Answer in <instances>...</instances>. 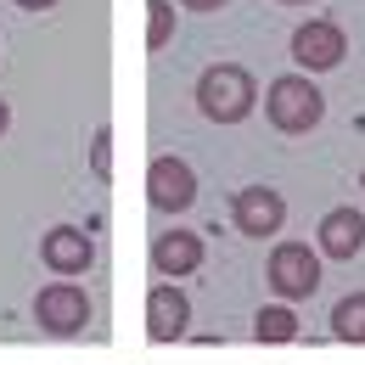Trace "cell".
I'll return each mask as SVG.
<instances>
[{
  "instance_id": "11",
  "label": "cell",
  "mask_w": 365,
  "mask_h": 365,
  "mask_svg": "<svg viewBox=\"0 0 365 365\" xmlns=\"http://www.w3.org/2000/svg\"><path fill=\"white\" fill-rule=\"evenodd\" d=\"M197 264H202V236H197V230H163V236L152 242V270L163 275V281L191 275Z\"/></svg>"
},
{
  "instance_id": "20",
  "label": "cell",
  "mask_w": 365,
  "mask_h": 365,
  "mask_svg": "<svg viewBox=\"0 0 365 365\" xmlns=\"http://www.w3.org/2000/svg\"><path fill=\"white\" fill-rule=\"evenodd\" d=\"M360 185H365V175H360Z\"/></svg>"
},
{
  "instance_id": "18",
  "label": "cell",
  "mask_w": 365,
  "mask_h": 365,
  "mask_svg": "<svg viewBox=\"0 0 365 365\" xmlns=\"http://www.w3.org/2000/svg\"><path fill=\"white\" fill-rule=\"evenodd\" d=\"M6 124H11V107H6V96H0V135H6Z\"/></svg>"
},
{
  "instance_id": "9",
  "label": "cell",
  "mask_w": 365,
  "mask_h": 365,
  "mask_svg": "<svg viewBox=\"0 0 365 365\" xmlns=\"http://www.w3.org/2000/svg\"><path fill=\"white\" fill-rule=\"evenodd\" d=\"M185 320H191V298H185L175 281H158L146 292V331H152V343L185 337Z\"/></svg>"
},
{
  "instance_id": "3",
  "label": "cell",
  "mask_w": 365,
  "mask_h": 365,
  "mask_svg": "<svg viewBox=\"0 0 365 365\" xmlns=\"http://www.w3.org/2000/svg\"><path fill=\"white\" fill-rule=\"evenodd\" d=\"M34 320L51 337H79L91 326V292L79 281H51L34 292Z\"/></svg>"
},
{
  "instance_id": "15",
  "label": "cell",
  "mask_w": 365,
  "mask_h": 365,
  "mask_svg": "<svg viewBox=\"0 0 365 365\" xmlns=\"http://www.w3.org/2000/svg\"><path fill=\"white\" fill-rule=\"evenodd\" d=\"M107 130H101V135H96V152H91V163H96V175H101V180H107V175H113V146H107Z\"/></svg>"
},
{
  "instance_id": "8",
  "label": "cell",
  "mask_w": 365,
  "mask_h": 365,
  "mask_svg": "<svg viewBox=\"0 0 365 365\" xmlns=\"http://www.w3.org/2000/svg\"><path fill=\"white\" fill-rule=\"evenodd\" d=\"M40 259H46L51 275L68 281V275H85L96 264V242H91V230H79V225H56L40 242Z\"/></svg>"
},
{
  "instance_id": "19",
  "label": "cell",
  "mask_w": 365,
  "mask_h": 365,
  "mask_svg": "<svg viewBox=\"0 0 365 365\" xmlns=\"http://www.w3.org/2000/svg\"><path fill=\"white\" fill-rule=\"evenodd\" d=\"M281 6H309V0H281Z\"/></svg>"
},
{
  "instance_id": "4",
  "label": "cell",
  "mask_w": 365,
  "mask_h": 365,
  "mask_svg": "<svg viewBox=\"0 0 365 365\" xmlns=\"http://www.w3.org/2000/svg\"><path fill=\"white\" fill-rule=\"evenodd\" d=\"M264 281H270L287 304L315 298V287H320V253L309 247V242H275L270 264H264Z\"/></svg>"
},
{
  "instance_id": "12",
  "label": "cell",
  "mask_w": 365,
  "mask_h": 365,
  "mask_svg": "<svg viewBox=\"0 0 365 365\" xmlns=\"http://www.w3.org/2000/svg\"><path fill=\"white\" fill-rule=\"evenodd\" d=\"M253 337H259V343H298V315H292L287 304H264V309L253 315Z\"/></svg>"
},
{
  "instance_id": "6",
  "label": "cell",
  "mask_w": 365,
  "mask_h": 365,
  "mask_svg": "<svg viewBox=\"0 0 365 365\" xmlns=\"http://www.w3.org/2000/svg\"><path fill=\"white\" fill-rule=\"evenodd\" d=\"M343 56H349V40H343V29L331 17H309V23L292 29V62H298V73H331Z\"/></svg>"
},
{
  "instance_id": "1",
  "label": "cell",
  "mask_w": 365,
  "mask_h": 365,
  "mask_svg": "<svg viewBox=\"0 0 365 365\" xmlns=\"http://www.w3.org/2000/svg\"><path fill=\"white\" fill-rule=\"evenodd\" d=\"M253 107H259V85H253V73L242 62L202 68V79H197V113L208 124H242Z\"/></svg>"
},
{
  "instance_id": "17",
  "label": "cell",
  "mask_w": 365,
  "mask_h": 365,
  "mask_svg": "<svg viewBox=\"0 0 365 365\" xmlns=\"http://www.w3.org/2000/svg\"><path fill=\"white\" fill-rule=\"evenodd\" d=\"M11 6H23V11H51L56 0H11Z\"/></svg>"
},
{
  "instance_id": "16",
  "label": "cell",
  "mask_w": 365,
  "mask_h": 365,
  "mask_svg": "<svg viewBox=\"0 0 365 365\" xmlns=\"http://www.w3.org/2000/svg\"><path fill=\"white\" fill-rule=\"evenodd\" d=\"M180 6H191V11H220V6H230V0H180Z\"/></svg>"
},
{
  "instance_id": "5",
  "label": "cell",
  "mask_w": 365,
  "mask_h": 365,
  "mask_svg": "<svg viewBox=\"0 0 365 365\" xmlns=\"http://www.w3.org/2000/svg\"><path fill=\"white\" fill-rule=\"evenodd\" d=\"M146 202L158 208V214H185L191 202H197V169L185 163V158H152L146 163Z\"/></svg>"
},
{
  "instance_id": "13",
  "label": "cell",
  "mask_w": 365,
  "mask_h": 365,
  "mask_svg": "<svg viewBox=\"0 0 365 365\" xmlns=\"http://www.w3.org/2000/svg\"><path fill=\"white\" fill-rule=\"evenodd\" d=\"M331 337L337 343H365V292H349L331 309Z\"/></svg>"
},
{
  "instance_id": "14",
  "label": "cell",
  "mask_w": 365,
  "mask_h": 365,
  "mask_svg": "<svg viewBox=\"0 0 365 365\" xmlns=\"http://www.w3.org/2000/svg\"><path fill=\"white\" fill-rule=\"evenodd\" d=\"M175 34V6L169 0H146V51H163Z\"/></svg>"
},
{
  "instance_id": "10",
  "label": "cell",
  "mask_w": 365,
  "mask_h": 365,
  "mask_svg": "<svg viewBox=\"0 0 365 365\" xmlns=\"http://www.w3.org/2000/svg\"><path fill=\"white\" fill-rule=\"evenodd\" d=\"M315 242H320V247H315L320 259H337V264H349V259L365 247V214H360V208H349V202H343V208H331V214L320 220Z\"/></svg>"
},
{
  "instance_id": "2",
  "label": "cell",
  "mask_w": 365,
  "mask_h": 365,
  "mask_svg": "<svg viewBox=\"0 0 365 365\" xmlns=\"http://www.w3.org/2000/svg\"><path fill=\"white\" fill-rule=\"evenodd\" d=\"M264 118H270L281 135H309L320 118H326V96L309 73H281L270 91H264Z\"/></svg>"
},
{
  "instance_id": "7",
  "label": "cell",
  "mask_w": 365,
  "mask_h": 365,
  "mask_svg": "<svg viewBox=\"0 0 365 365\" xmlns=\"http://www.w3.org/2000/svg\"><path fill=\"white\" fill-rule=\"evenodd\" d=\"M230 220L242 236H275V230L287 225V197L275 191V185H242L236 197H230Z\"/></svg>"
}]
</instances>
